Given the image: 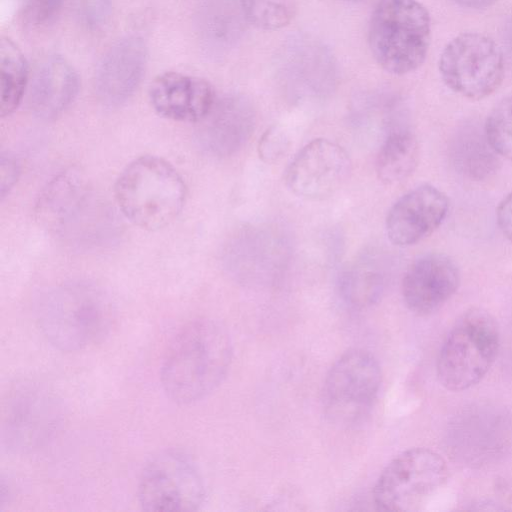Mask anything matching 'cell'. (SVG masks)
<instances>
[{
  "label": "cell",
  "instance_id": "6da1fadb",
  "mask_svg": "<svg viewBox=\"0 0 512 512\" xmlns=\"http://www.w3.org/2000/svg\"><path fill=\"white\" fill-rule=\"evenodd\" d=\"M232 354L231 338L222 324L207 318L187 323L172 339L161 367L165 394L180 405L203 399L225 378Z\"/></svg>",
  "mask_w": 512,
  "mask_h": 512
},
{
  "label": "cell",
  "instance_id": "7a4b0ae2",
  "mask_svg": "<svg viewBox=\"0 0 512 512\" xmlns=\"http://www.w3.org/2000/svg\"><path fill=\"white\" fill-rule=\"evenodd\" d=\"M38 327L55 348L75 352L100 343L115 323L110 297L88 282H69L48 291L37 309Z\"/></svg>",
  "mask_w": 512,
  "mask_h": 512
},
{
  "label": "cell",
  "instance_id": "3957f363",
  "mask_svg": "<svg viewBox=\"0 0 512 512\" xmlns=\"http://www.w3.org/2000/svg\"><path fill=\"white\" fill-rule=\"evenodd\" d=\"M114 194L120 211L132 224L153 231L166 227L180 214L186 186L169 162L144 155L121 171Z\"/></svg>",
  "mask_w": 512,
  "mask_h": 512
},
{
  "label": "cell",
  "instance_id": "277c9868",
  "mask_svg": "<svg viewBox=\"0 0 512 512\" xmlns=\"http://www.w3.org/2000/svg\"><path fill=\"white\" fill-rule=\"evenodd\" d=\"M35 217L52 236L78 245L102 237L111 220L86 177L75 168L46 185L37 199Z\"/></svg>",
  "mask_w": 512,
  "mask_h": 512
},
{
  "label": "cell",
  "instance_id": "5b68a950",
  "mask_svg": "<svg viewBox=\"0 0 512 512\" xmlns=\"http://www.w3.org/2000/svg\"><path fill=\"white\" fill-rule=\"evenodd\" d=\"M431 35L430 16L417 0H379L368 30L370 51L387 72L403 75L425 61Z\"/></svg>",
  "mask_w": 512,
  "mask_h": 512
},
{
  "label": "cell",
  "instance_id": "8992f818",
  "mask_svg": "<svg viewBox=\"0 0 512 512\" xmlns=\"http://www.w3.org/2000/svg\"><path fill=\"white\" fill-rule=\"evenodd\" d=\"M500 344L495 318L482 308L465 311L446 336L437 358V375L447 390L462 391L480 382L492 367Z\"/></svg>",
  "mask_w": 512,
  "mask_h": 512
},
{
  "label": "cell",
  "instance_id": "52a82bcc",
  "mask_svg": "<svg viewBox=\"0 0 512 512\" xmlns=\"http://www.w3.org/2000/svg\"><path fill=\"white\" fill-rule=\"evenodd\" d=\"M63 406L49 387L22 381L8 393L4 402L2 440L17 454H27L48 444L63 423Z\"/></svg>",
  "mask_w": 512,
  "mask_h": 512
},
{
  "label": "cell",
  "instance_id": "ba28073f",
  "mask_svg": "<svg viewBox=\"0 0 512 512\" xmlns=\"http://www.w3.org/2000/svg\"><path fill=\"white\" fill-rule=\"evenodd\" d=\"M448 478L445 460L435 451L417 447L395 456L380 473L373 499L381 511H417Z\"/></svg>",
  "mask_w": 512,
  "mask_h": 512
},
{
  "label": "cell",
  "instance_id": "9c48e42d",
  "mask_svg": "<svg viewBox=\"0 0 512 512\" xmlns=\"http://www.w3.org/2000/svg\"><path fill=\"white\" fill-rule=\"evenodd\" d=\"M382 374L374 356L363 349L342 354L329 369L323 386V407L335 424L361 421L373 407Z\"/></svg>",
  "mask_w": 512,
  "mask_h": 512
},
{
  "label": "cell",
  "instance_id": "30bf717a",
  "mask_svg": "<svg viewBox=\"0 0 512 512\" xmlns=\"http://www.w3.org/2000/svg\"><path fill=\"white\" fill-rule=\"evenodd\" d=\"M137 495L145 511H196L204 502L205 486L198 468L186 454L167 449L146 463Z\"/></svg>",
  "mask_w": 512,
  "mask_h": 512
},
{
  "label": "cell",
  "instance_id": "8fae6325",
  "mask_svg": "<svg viewBox=\"0 0 512 512\" xmlns=\"http://www.w3.org/2000/svg\"><path fill=\"white\" fill-rule=\"evenodd\" d=\"M439 70L452 91L479 100L500 86L504 61L499 46L491 38L468 32L456 36L446 45L440 56Z\"/></svg>",
  "mask_w": 512,
  "mask_h": 512
},
{
  "label": "cell",
  "instance_id": "7c38bea8",
  "mask_svg": "<svg viewBox=\"0 0 512 512\" xmlns=\"http://www.w3.org/2000/svg\"><path fill=\"white\" fill-rule=\"evenodd\" d=\"M350 172L349 155L341 146L327 139H314L290 162L285 183L298 197L322 200L336 193Z\"/></svg>",
  "mask_w": 512,
  "mask_h": 512
},
{
  "label": "cell",
  "instance_id": "4fadbf2b",
  "mask_svg": "<svg viewBox=\"0 0 512 512\" xmlns=\"http://www.w3.org/2000/svg\"><path fill=\"white\" fill-rule=\"evenodd\" d=\"M147 64V47L139 36L129 35L114 43L95 72V92L102 105L125 104L141 83Z\"/></svg>",
  "mask_w": 512,
  "mask_h": 512
},
{
  "label": "cell",
  "instance_id": "5bb4252c",
  "mask_svg": "<svg viewBox=\"0 0 512 512\" xmlns=\"http://www.w3.org/2000/svg\"><path fill=\"white\" fill-rule=\"evenodd\" d=\"M449 209L445 193L423 184L399 198L386 217V233L397 246L416 244L432 234L444 221Z\"/></svg>",
  "mask_w": 512,
  "mask_h": 512
},
{
  "label": "cell",
  "instance_id": "9a60e30c",
  "mask_svg": "<svg viewBox=\"0 0 512 512\" xmlns=\"http://www.w3.org/2000/svg\"><path fill=\"white\" fill-rule=\"evenodd\" d=\"M459 269L449 256L429 253L415 260L402 280V296L407 308L417 315L438 310L457 291Z\"/></svg>",
  "mask_w": 512,
  "mask_h": 512
},
{
  "label": "cell",
  "instance_id": "2e32d148",
  "mask_svg": "<svg viewBox=\"0 0 512 512\" xmlns=\"http://www.w3.org/2000/svg\"><path fill=\"white\" fill-rule=\"evenodd\" d=\"M149 100L155 112L166 119L200 122L215 104V94L203 78L168 71L151 82Z\"/></svg>",
  "mask_w": 512,
  "mask_h": 512
},
{
  "label": "cell",
  "instance_id": "e0dca14e",
  "mask_svg": "<svg viewBox=\"0 0 512 512\" xmlns=\"http://www.w3.org/2000/svg\"><path fill=\"white\" fill-rule=\"evenodd\" d=\"M198 129V142L209 154L229 156L250 137L255 124L251 104L241 96H228L215 102Z\"/></svg>",
  "mask_w": 512,
  "mask_h": 512
},
{
  "label": "cell",
  "instance_id": "ac0fdd59",
  "mask_svg": "<svg viewBox=\"0 0 512 512\" xmlns=\"http://www.w3.org/2000/svg\"><path fill=\"white\" fill-rule=\"evenodd\" d=\"M79 87L74 67L61 56H48L36 65L28 85L29 108L42 120L55 119L71 105Z\"/></svg>",
  "mask_w": 512,
  "mask_h": 512
},
{
  "label": "cell",
  "instance_id": "d6986e66",
  "mask_svg": "<svg viewBox=\"0 0 512 512\" xmlns=\"http://www.w3.org/2000/svg\"><path fill=\"white\" fill-rule=\"evenodd\" d=\"M456 169L474 180H483L497 170V153L487 140L485 131L463 128L457 132L450 146Z\"/></svg>",
  "mask_w": 512,
  "mask_h": 512
},
{
  "label": "cell",
  "instance_id": "ffe728a7",
  "mask_svg": "<svg viewBox=\"0 0 512 512\" xmlns=\"http://www.w3.org/2000/svg\"><path fill=\"white\" fill-rule=\"evenodd\" d=\"M418 161V144L409 128L392 131L381 146L376 159V173L385 184L407 178Z\"/></svg>",
  "mask_w": 512,
  "mask_h": 512
},
{
  "label": "cell",
  "instance_id": "44dd1931",
  "mask_svg": "<svg viewBox=\"0 0 512 512\" xmlns=\"http://www.w3.org/2000/svg\"><path fill=\"white\" fill-rule=\"evenodd\" d=\"M1 100L0 115H11L21 103L29 85L26 58L17 44L9 37L0 41Z\"/></svg>",
  "mask_w": 512,
  "mask_h": 512
},
{
  "label": "cell",
  "instance_id": "7402d4cb",
  "mask_svg": "<svg viewBox=\"0 0 512 512\" xmlns=\"http://www.w3.org/2000/svg\"><path fill=\"white\" fill-rule=\"evenodd\" d=\"M243 16L258 29L287 26L297 10V0H239Z\"/></svg>",
  "mask_w": 512,
  "mask_h": 512
},
{
  "label": "cell",
  "instance_id": "603a6c76",
  "mask_svg": "<svg viewBox=\"0 0 512 512\" xmlns=\"http://www.w3.org/2000/svg\"><path fill=\"white\" fill-rule=\"evenodd\" d=\"M382 278L370 270L347 272L340 281V292L344 301L352 307L363 308L375 303L382 292Z\"/></svg>",
  "mask_w": 512,
  "mask_h": 512
},
{
  "label": "cell",
  "instance_id": "cb8c5ba5",
  "mask_svg": "<svg viewBox=\"0 0 512 512\" xmlns=\"http://www.w3.org/2000/svg\"><path fill=\"white\" fill-rule=\"evenodd\" d=\"M484 131L494 151L512 160V97L503 99L493 108Z\"/></svg>",
  "mask_w": 512,
  "mask_h": 512
},
{
  "label": "cell",
  "instance_id": "d4e9b609",
  "mask_svg": "<svg viewBox=\"0 0 512 512\" xmlns=\"http://www.w3.org/2000/svg\"><path fill=\"white\" fill-rule=\"evenodd\" d=\"M289 145V138L281 128H269L259 141V157L266 163H274L286 153Z\"/></svg>",
  "mask_w": 512,
  "mask_h": 512
},
{
  "label": "cell",
  "instance_id": "484cf974",
  "mask_svg": "<svg viewBox=\"0 0 512 512\" xmlns=\"http://www.w3.org/2000/svg\"><path fill=\"white\" fill-rule=\"evenodd\" d=\"M25 20L33 25L46 24L60 10L64 0H21Z\"/></svg>",
  "mask_w": 512,
  "mask_h": 512
},
{
  "label": "cell",
  "instance_id": "4316f807",
  "mask_svg": "<svg viewBox=\"0 0 512 512\" xmlns=\"http://www.w3.org/2000/svg\"><path fill=\"white\" fill-rule=\"evenodd\" d=\"M110 9V0H83L80 10L84 23L97 29L106 22Z\"/></svg>",
  "mask_w": 512,
  "mask_h": 512
},
{
  "label": "cell",
  "instance_id": "83f0119b",
  "mask_svg": "<svg viewBox=\"0 0 512 512\" xmlns=\"http://www.w3.org/2000/svg\"><path fill=\"white\" fill-rule=\"evenodd\" d=\"M20 169L16 159L10 154H1L0 190L3 199L17 182Z\"/></svg>",
  "mask_w": 512,
  "mask_h": 512
},
{
  "label": "cell",
  "instance_id": "f1b7e54d",
  "mask_svg": "<svg viewBox=\"0 0 512 512\" xmlns=\"http://www.w3.org/2000/svg\"><path fill=\"white\" fill-rule=\"evenodd\" d=\"M496 219L503 235L512 242V191L499 202Z\"/></svg>",
  "mask_w": 512,
  "mask_h": 512
},
{
  "label": "cell",
  "instance_id": "f546056e",
  "mask_svg": "<svg viewBox=\"0 0 512 512\" xmlns=\"http://www.w3.org/2000/svg\"><path fill=\"white\" fill-rule=\"evenodd\" d=\"M462 7L470 9H483L492 5L496 0H453Z\"/></svg>",
  "mask_w": 512,
  "mask_h": 512
},
{
  "label": "cell",
  "instance_id": "4dcf8cb0",
  "mask_svg": "<svg viewBox=\"0 0 512 512\" xmlns=\"http://www.w3.org/2000/svg\"><path fill=\"white\" fill-rule=\"evenodd\" d=\"M346 1H354V2H356V1H361V0H346Z\"/></svg>",
  "mask_w": 512,
  "mask_h": 512
}]
</instances>
